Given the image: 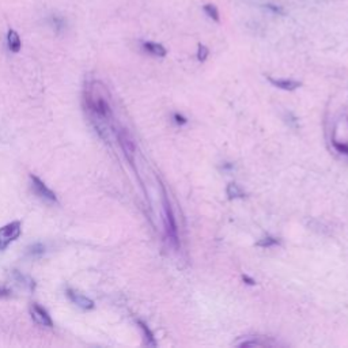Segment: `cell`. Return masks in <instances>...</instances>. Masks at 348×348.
I'll use <instances>...</instances> for the list:
<instances>
[{"instance_id": "ba28073f", "label": "cell", "mask_w": 348, "mask_h": 348, "mask_svg": "<svg viewBox=\"0 0 348 348\" xmlns=\"http://www.w3.org/2000/svg\"><path fill=\"white\" fill-rule=\"evenodd\" d=\"M268 80L275 86V87H279L282 90H289V91H293V90L301 87V82H297V80L291 79H274L269 76Z\"/></svg>"}, {"instance_id": "5b68a950", "label": "cell", "mask_w": 348, "mask_h": 348, "mask_svg": "<svg viewBox=\"0 0 348 348\" xmlns=\"http://www.w3.org/2000/svg\"><path fill=\"white\" fill-rule=\"evenodd\" d=\"M30 314L34 320L35 323L41 325V327H46V328H52L53 327V323H52V319L48 314V312L42 309L40 305L34 304L31 308H30Z\"/></svg>"}, {"instance_id": "7c38bea8", "label": "cell", "mask_w": 348, "mask_h": 348, "mask_svg": "<svg viewBox=\"0 0 348 348\" xmlns=\"http://www.w3.org/2000/svg\"><path fill=\"white\" fill-rule=\"evenodd\" d=\"M203 8H204V12L208 15L211 19H214L215 22H219V20H220V18H219V11L218 8H216V5L205 4Z\"/></svg>"}, {"instance_id": "ac0fdd59", "label": "cell", "mask_w": 348, "mask_h": 348, "mask_svg": "<svg viewBox=\"0 0 348 348\" xmlns=\"http://www.w3.org/2000/svg\"><path fill=\"white\" fill-rule=\"evenodd\" d=\"M31 254H42L44 253V248L41 246V245H34L33 248H31V252H30Z\"/></svg>"}, {"instance_id": "52a82bcc", "label": "cell", "mask_w": 348, "mask_h": 348, "mask_svg": "<svg viewBox=\"0 0 348 348\" xmlns=\"http://www.w3.org/2000/svg\"><path fill=\"white\" fill-rule=\"evenodd\" d=\"M67 293H68V297H70L71 301H72L74 304L78 305L79 308L86 309V310L94 308V302L90 298H87V297H85V295H82V294L79 293H75L74 290H67Z\"/></svg>"}, {"instance_id": "ffe728a7", "label": "cell", "mask_w": 348, "mask_h": 348, "mask_svg": "<svg viewBox=\"0 0 348 348\" xmlns=\"http://www.w3.org/2000/svg\"><path fill=\"white\" fill-rule=\"evenodd\" d=\"M242 279H244L245 282H248V284H254V283H256L253 279H250V278H249V276H246V275H244V276H242Z\"/></svg>"}, {"instance_id": "44dd1931", "label": "cell", "mask_w": 348, "mask_h": 348, "mask_svg": "<svg viewBox=\"0 0 348 348\" xmlns=\"http://www.w3.org/2000/svg\"><path fill=\"white\" fill-rule=\"evenodd\" d=\"M10 294V291L5 289H0V297H3V295H8Z\"/></svg>"}, {"instance_id": "4fadbf2b", "label": "cell", "mask_w": 348, "mask_h": 348, "mask_svg": "<svg viewBox=\"0 0 348 348\" xmlns=\"http://www.w3.org/2000/svg\"><path fill=\"white\" fill-rule=\"evenodd\" d=\"M227 196L230 199H234V197H244L245 194L244 192L238 188V185L235 184H230L227 186Z\"/></svg>"}, {"instance_id": "277c9868", "label": "cell", "mask_w": 348, "mask_h": 348, "mask_svg": "<svg viewBox=\"0 0 348 348\" xmlns=\"http://www.w3.org/2000/svg\"><path fill=\"white\" fill-rule=\"evenodd\" d=\"M30 179H31V185H33L34 192L38 194L40 197L48 200V201H52V203L57 200L56 199V194L53 193V192H52V190H50V189L48 188V186H46V185H45L44 182L37 177V175H33V174H31V175H30Z\"/></svg>"}, {"instance_id": "7a4b0ae2", "label": "cell", "mask_w": 348, "mask_h": 348, "mask_svg": "<svg viewBox=\"0 0 348 348\" xmlns=\"http://www.w3.org/2000/svg\"><path fill=\"white\" fill-rule=\"evenodd\" d=\"M164 190V209H165V229H166V235L168 238L170 239V242L174 245V248H178V234H177V224H175V219H174L173 211H172V207H170L169 200H168V196H166V192H165V188H162Z\"/></svg>"}, {"instance_id": "6da1fadb", "label": "cell", "mask_w": 348, "mask_h": 348, "mask_svg": "<svg viewBox=\"0 0 348 348\" xmlns=\"http://www.w3.org/2000/svg\"><path fill=\"white\" fill-rule=\"evenodd\" d=\"M86 104L90 112L94 113L97 117H101V119L110 117L112 109H110L109 90L100 80H93L87 85Z\"/></svg>"}, {"instance_id": "8fae6325", "label": "cell", "mask_w": 348, "mask_h": 348, "mask_svg": "<svg viewBox=\"0 0 348 348\" xmlns=\"http://www.w3.org/2000/svg\"><path fill=\"white\" fill-rule=\"evenodd\" d=\"M138 324H139L140 329H142V331H143V334H145V339H146V343H147V346H155L154 335H153V332L147 328V325H146L145 323H142V321H138Z\"/></svg>"}, {"instance_id": "2e32d148", "label": "cell", "mask_w": 348, "mask_h": 348, "mask_svg": "<svg viewBox=\"0 0 348 348\" xmlns=\"http://www.w3.org/2000/svg\"><path fill=\"white\" fill-rule=\"evenodd\" d=\"M265 7L268 8L271 12H274V14L276 15H284V10L280 7V5H276V4H272V3H268V4H265Z\"/></svg>"}, {"instance_id": "30bf717a", "label": "cell", "mask_w": 348, "mask_h": 348, "mask_svg": "<svg viewBox=\"0 0 348 348\" xmlns=\"http://www.w3.org/2000/svg\"><path fill=\"white\" fill-rule=\"evenodd\" d=\"M7 45H8V49L14 53H18L22 48V41L19 38V34L15 31V30H8L7 33Z\"/></svg>"}, {"instance_id": "d6986e66", "label": "cell", "mask_w": 348, "mask_h": 348, "mask_svg": "<svg viewBox=\"0 0 348 348\" xmlns=\"http://www.w3.org/2000/svg\"><path fill=\"white\" fill-rule=\"evenodd\" d=\"M174 119H175V123H177V124H185V123H186V120L179 115H174Z\"/></svg>"}, {"instance_id": "8992f818", "label": "cell", "mask_w": 348, "mask_h": 348, "mask_svg": "<svg viewBox=\"0 0 348 348\" xmlns=\"http://www.w3.org/2000/svg\"><path fill=\"white\" fill-rule=\"evenodd\" d=\"M119 140L120 145L123 147V151L124 154L128 157V160H134V153H135V143L132 138L130 136V134L127 131H121L119 134Z\"/></svg>"}, {"instance_id": "e0dca14e", "label": "cell", "mask_w": 348, "mask_h": 348, "mask_svg": "<svg viewBox=\"0 0 348 348\" xmlns=\"http://www.w3.org/2000/svg\"><path fill=\"white\" fill-rule=\"evenodd\" d=\"M335 147L340 151V153H343V154H348V146L347 145H340V143H338V142H335L334 143Z\"/></svg>"}, {"instance_id": "5bb4252c", "label": "cell", "mask_w": 348, "mask_h": 348, "mask_svg": "<svg viewBox=\"0 0 348 348\" xmlns=\"http://www.w3.org/2000/svg\"><path fill=\"white\" fill-rule=\"evenodd\" d=\"M279 241L276 238H272V237H267V238L261 239L257 242V246H261V248H269V246H274V245H278Z\"/></svg>"}, {"instance_id": "3957f363", "label": "cell", "mask_w": 348, "mask_h": 348, "mask_svg": "<svg viewBox=\"0 0 348 348\" xmlns=\"http://www.w3.org/2000/svg\"><path fill=\"white\" fill-rule=\"evenodd\" d=\"M20 231H22V224L18 220L0 227V250H5L11 242H14L19 237Z\"/></svg>"}, {"instance_id": "9a60e30c", "label": "cell", "mask_w": 348, "mask_h": 348, "mask_svg": "<svg viewBox=\"0 0 348 348\" xmlns=\"http://www.w3.org/2000/svg\"><path fill=\"white\" fill-rule=\"evenodd\" d=\"M209 55V50L208 48L205 46V45H199V49H197V60L199 61H205L207 60V57H208Z\"/></svg>"}, {"instance_id": "9c48e42d", "label": "cell", "mask_w": 348, "mask_h": 348, "mask_svg": "<svg viewBox=\"0 0 348 348\" xmlns=\"http://www.w3.org/2000/svg\"><path fill=\"white\" fill-rule=\"evenodd\" d=\"M143 49L150 53V55L157 56V57H165L166 56V49L165 46H162L161 44H157V42H151V41H146L143 42Z\"/></svg>"}]
</instances>
